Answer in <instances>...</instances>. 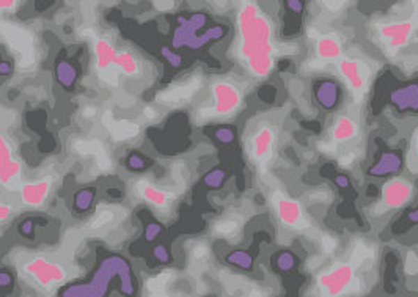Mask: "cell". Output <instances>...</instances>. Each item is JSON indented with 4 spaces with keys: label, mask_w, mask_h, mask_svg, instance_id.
I'll return each instance as SVG.
<instances>
[{
    "label": "cell",
    "mask_w": 418,
    "mask_h": 297,
    "mask_svg": "<svg viewBox=\"0 0 418 297\" xmlns=\"http://www.w3.org/2000/svg\"><path fill=\"white\" fill-rule=\"evenodd\" d=\"M238 57L254 77H266L274 70V29L269 16L256 3H244L238 13Z\"/></svg>",
    "instance_id": "cell-1"
},
{
    "label": "cell",
    "mask_w": 418,
    "mask_h": 297,
    "mask_svg": "<svg viewBox=\"0 0 418 297\" xmlns=\"http://www.w3.org/2000/svg\"><path fill=\"white\" fill-rule=\"evenodd\" d=\"M212 104L203 109L199 119H226L235 115L242 107V93L229 80H217L211 85Z\"/></svg>",
    "instance_id": "cell-2"
},
{
    "label": "cell",
    "mask_w": 418,
    "mask_h": 297,
    "mask_svg": "<svg viewBox=\"0 0 418 297\" xmlns=\"http://www.w3.org/2000/svg\"><path fill=\"white\" fill-rule=\"evenodd\" d=\"M0 36L16 55L20 68L29 70L35 65V40L27 29H22L16 24L2 22L0 24Z\"/></svg>",
    "instance_id": "cell-3"
},
{
    "label": "cell",
    "mask_w": 418,
    "mask_h": 297,
    "mask_svg": "<svg viewBox=\"0 0 418 297\" xmlns=\"http://www.w3.org/2000/svg\"><path fill=\"white\" fill-rule=\"evenodd\" d=\"M415 27L412 21H387L380 22L374 27V33L378 36L379 45L384 47V51L389 55H395L401 51L403 47L409 46V43L414 36Z\"/></svg>",
    "instance_id": "cell-4"
},
{
    "label": "cell",
    "mask_w": 418,
    "mask_h": 297,
    "mask_svg": "<svg viewBox=\"0 0 418 297\" xmlns=\"http://www.w3.org/2000/svg\"><path fill=\"white\" fill-rule=\"evenodd\" d=\"M22 271L42 289H54L66 280V271L60 264L42 257L29 259L22 266Z\"/></svg>",
    "instance_id": "cell-5"
},
{
    "label": "cell",
    "mask_w": 418,
    "mask_h": 297,
    "mask_svg": "<svg viewBox=\"0 0 418 297\" xmlns=\"http://www.w3.org/2000/svg\"><path fill=\"white\" fill-rule=\"evenodd\" d=\"M357 278H355V271L351 264H336L327 272H323L318 277L319 287L327 297H338L346 293L349 288H353Z\"/></svg>",
    "instance_id": "cell-6"
},
{
    "label": "cell",
    "mask_w": 418,
    "mask_h": 297,
    "mask_svg": "<svg viewBox=\"0 0 418 297\" xmlns=\"http://www.w3.org/2000/svg\"><path fill=\"white\" fill-rule=\"evenodd\" d=\"M336 68L353 95L359 98L364 96L368 89V79H370V66L362 60L346 57L338 60Z\"/></svg>",
    "instance_id": "cell-7"
},
{
    "label": "cell",
    "mask_w": 418,
    "mask_h": 297,
    "mask_svg": "<svg viewBox=\"0 0 418 297\" xmlns=\"http://www.w3.org/2000/svg\"><path fill=\"white\" fill-rule=\"evenodd\" d=\"M0 184L7 189L21 188V162L13 158L10 142L0 132Z\"/></svg>",
    "instance_id": "cell-8"
},
{
    "label": "cell",
    "mask_w": 418,
    "mask_h": 297,
    "mask_svg": "<svg viewBox=\"0 0 418 297\" xmlns=\"http://www.w3.org/2000/svg\"><path fill=\"white\" fill-rule=\"evenodd\" d=\"M275 146V132L272 128L261 126L249 140V153L250 158L260 167H266L272 159Z\"/></svg>",
    "instance_id": "cell-9"
},
{
    "label": "cell",
    "mask_w": 418,
    "mask_h": 297,
    "mask_svg": "<svg viewBox=\"0 0 418 297\" xmlns=\"http://www.w3.org/2000/svg\"><path fill=\"white\" fill-rule=\"evenodd\" d=\"M414 194V185L408 179H390L382 188V206L384 209H399L408 205Z\"/></svg>",
    "instance_id": "cell-10"
},
{
    "label": "cell",
    "mask_w": 418,
    "mask_h": 297,
    "mask_svg": "<svg viewBox=\"0 0 418 297\" xmlns=\"http://www.w3.org/2000/svg\"><path fill=\"white\" fill-rule=\"evenodd\" d=\"M274 208L279 219L286 227L296 228V230H302V228L307 227V219L302 211V206L296 200H293V198L277 192V195L274 197Z\"/></svg>",
    "instance_id": "cell-11"
},
{
    "label": "cell",
    "mask_w": 418,
    "mask_h": 297,
    "mask_svg": "<svg viewBox=\"0 0 418 297\" xmlns=\"http://www.w3.org/2000/svg\"><path fill=\"white\" fill-rule=\"evenodd\" d=\"M52 178H42L40 181L33 183H24L20 188V197L24 205L29 208H40L42 203L46 201V198L51 192Z\"/></svg>",
    "instance_id": "cell-12"
},
{
    "label": "cell",
    "mask_w": 418,
    "mask_h": 297,
    "mask_svg": "<svg viewBox=\"0 0 418 297\" xmlns=\"http://www.w3.org/2000/svg\"><path fill=\"white\" fill-rule=\"evenodd\" d=\"M72 148H75V151L77 154H81V156H95L100 170H102V172L112 170V167H114L112 159H110L106 146H104L100 140L81 139V140H76L75 144H72Z\"/></svg>",
    "instance_id": "cell-13"
},
{
    "label": "cell",
    "mask_w": 418,
    "mask_h": 297,
    "mask_svg": "<svg viewBox=\"0 0 418 297\" xmlns=\"http://www.w3.org/2000/svg\"><path fill=\"white\" fill-rule=\"evenodd\" d=\"M93 51H95L98 73L118 71L120 51H116L107 40L96 38L93 45Z\"/></svg>",
    "instance_id": "cell-14"
},
{
    "label": "cell",
    "mask_w": 418,
    "mask_h": 297,
    "mask_svg": "<svg viewBox=\"0 0 418 297\" xmlns=\"http://www.w3.org/2000/svg\"><path fill=\"white\" fill-rule=\"evenodd\" d=\"M200 86H201V80L192 79L186 84L171 86V89H169V90L161 91L156 96V101L162 102V104H170V106H173V104H183V102L189 101V99L195 95V91L199 90Z\"/></svg>",
    "instance_id": "cell-15"
},
{
    "label": "cell",
    "mask_w": 418,
    "mask_h": 297,
    "mask_svg": "<svg viewBox=\"0 0 418 297\" xmlns=\"http://www.w3.org/2000/svg\"><path fill=\"white\" fill-rule=\"evenodd\" d=\"M102 125L106 126L109 134L112 135L115 142H123L135 137L139 134L140 126L131 120H115L112 112H106L102 115Z\"/></svg>",
    "instance_id": "cell-16"
},
{
    "label": "cell",
    "mask_w": 418,
    "mask_h": 297,
    "mask_svg": "<svg viewBox=\"0 0 418 297\" xmlns=\"http://www.w3.org/2000/svg\"><path fill=\"white\" fill-rule=\"evenodd\" d=\"M316 57L324 61H335L343 57V46L336 35H324L316 40Z\"/></svg>",
    "instance_id": "cell-17"
},
{
    "label": "cell",
    "mask_w": 418,
    "mask_h": 297,
    "mask_svg": "<svg viewBox=\"0 0 418 297\" xmlns=\"http://www.w3.org/2000/svg\"><path fill=\"white\" fill-rule=\"evenodd\" d=\"M360 132L359 125L349 116H338L332 125L330 134H332V142L334 144H344V142H351L357 137Z\"/></svg>",
    "instance_id": "cell-18"
},
{
    "label": "cell",
    "mask_w": 418,
    "mask_h": 297,
    "mask_svg": "<svg viewBox=\"0 0 418 297\" xmlns=\"http://www.w3.org/2000/svg\"><path fill=\"white\" fill-rule=\"evenodd\" d=\"M135 189H137L139 195L142 197L145 201L151 203L153 206H156V208L169 206L171 195L169 194V192L157 189L155 184H150L148 181H139L137 185H135Z\"/></svg>",
    "instance_id": "cell-19"
},
{
    "label": "cell",
    "mask_w": 418,
    "mask_h": 297,
    "mask_svg": "<svg viewBox=\"0 0 418 297\" xmlns=\"http://www.w3.org/2000/svg\"><path fill=\"white\" fill-rule=\"evenodd\" d=\"M239 230H241V224L235 219H222L216 222V225L212 227V233L219 238H225V239H233L239 234Z\"/></svg>",
    "instance_id": "cell-20"
},
{
    "label": "cell",
    "mask_w": 418,
    "mask_h": 297,
    "mask_svg": "<svg viewBox=\"0 0 418 297\" xmlns=\"http://www.w3.org/2000/svg\"><path fill=\"white\" fill-rule=\"evenodd\" d=\"M190 257H192V259L195 263H203L206 261L208 257H209V249L205 245V244H199L195 245L192 249V253H190Z\"/></svg>",
    "instance_id": "cell-21"
},
{
    "label": "cell",
    "mask_w": 418,
    "mask_h": 297,
    "mask_svg": "<svg viewBox=\"0 0 418 297\" xmlns=\"http://www.w3.org/2000/svg\"><path fill=\"white\" fill-rule=\"evenodd\" d=\"M112 220H114V213L112 211H102L93 220V224H91V228H101L104 225H107L109 222H112Z\"/></svg>",
    "instance_id": "cell-22"
},
{
    "label": "cell",
    "mask_w": 418,
    "mask_h": 297,
    "mask_svg": "<svg viewBox=\"0 0 418 297\" xmlns=\"http://www.w3.org/2000/svg\"><path fill=\"white\" fill-rule=\"evenodd\" d=\"M336 245H338L336 239L334 236H330V234H325V236L321 241L323 250H324V253H327V255H329V253H334V250L336 249Z\"/></svg>",
    "instance_id": "cell-23"
},
{
    "label": "cell",
    "mask_w": 418,
    "mask_h": 297,
    "mask_svg": "<svg viewBox=\"0 0 418 297\" xmlns=\"http://www.w3.org/2000/svg\"><path fill=\"white\" fill-rule=\"evenodd\" d=\"M355 156H357V154H355V151L344 153V154H341L340 159H338V162H340V165H343V167H351L354 164Z\"/></svg>",
    "instance_id": "cell-24"
},
{
    "label": "cell",
    "mask_w": 418,
    "mask_h": 297,
    "mask_svg": "<svg viewBox=\"0 0 418 297\" xmlns=\"http://www.w3.org/2000/svg\"><path fill=\"white\" fill-rule=\"evenodd\" d=\"M336 144H334V142H319L318 144V148L321 150L323 153L325 154H332V153H336Z\"/></svg>",
    "instance_id": "cell-25"
},
{
    "label": "cell",
    "mask_w": 418,
    "mask_h": 297,
    "mask_svg": "<svg viewBox=\"0 0 418 297\" xmlns=\"http://www.w3.org/2000/svg\"><path fill=\"white\" fill-rule=\"evenodd\" d=\"M11 214V208L8 205H3L0 203V222H3Z\"/></svg>",
    "instance_id": "cell-26"
},
{
    "label": "cell",
    "mask_w": 418,
    "mask_h": 297,
    "mask_svg": "<svg viewBox=\"0 0 418 297\" xmlns=\"http://www.w3.org/2000/svg\"><path fill=\"white\" fill-rule=\"evenodd\" d=\"M412 148H414V150H412V156H414L417 159V162H418V129L414 134V140H412Z\"/></svg>",
    "instance_id": "cell-27"
},
{
    "label": "cell",
    "mask_w": 418,
    "mask_h": 297,
    "mask_svg": "<svg viewBox=\"0 0 418 297\" xmlns=\"http://www.w3.org/2000/svg\"><path fill=\"white\" fill-rule=\"evenodd\" d=\"M155 5H156V8H159V10H170V8H173V2H155Z\"/></svg>",
    "instance_id": "cell-28"
},
{
    "label": "cell",
    "mask_w": 418,
    "mask_h": 297,
    "mask_svg": "<svg viewBox=\"0 0 418 297\" xmlns=\"http://www.w3.org/2000/svg\"><path fill=\"white\" fill-rule=\"evenodd\" d=\"M144 115H145L148 120H153V119H156V116H157L156 110L153 109V107H146V109L144 110Z\"/></svg>",
    "instance_id": "cell-29"
},
{
    "label": "cell",
    "mask_w": 418,
    "mask_h": 297,
    "mask_svg": "<svg viewBox=\"0 0 418 297\" xmlns=\"http://www.w3.org/2000/svg\"><path fill=\"white\" fill-rule=\"evenodd\" d=\"M96 115V109L91 107V106H87L84 109V116H87V119H91V116Z\"/></svg>",
    "instance_id": "cell-30"
},
{
    "label": "cell",
    "mask_w": 418,
    "mask_h": 297,
    "mask_svg": "<svg viewBox=\"0 0 418 297\" xmlns=\"http://www.w3.org/2000/svg\"><path fill=\"white\" fill-rule=\"evenodd\" d=\"M329 10H341L344 7L343 2H332V3H325Z\"/></svg>",
    "instance_id": "cell-31"
},
{
    "label": "cell",
    "mask_w": 418,
    "mask_h": 297,
    "mask_svg": "<svg viewBox=\"0 0 418 297\" xmlns=\"http://www.w3.org/2000/svg\"><path fill=\"white\" fill-rule=\"evenodd\" d=\"M16 5V2H0V11H3V10H10V8H13Z\"/></svg>",
    "instance_id": "cell-32"
}]
</instances>
